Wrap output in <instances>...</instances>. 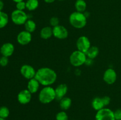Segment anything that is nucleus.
I'll return each instance as SVG.
<instances>
[{
  "label": "nucleus",
  "instance_id": "obj_33",
  "mask_svg": "<svg viewBox=\"0 0 121 120\" xmlns=\"http://www.w3.org/2000/svg\"><path fill=\"white\" fill-rule=\"evenodd\" d=\"M44 1L47 4H52L56 0H44Z\"/></svg>",
  "mask_w": 121,
  "mask_h": 120
},
{
  "label": "nucleus",
  "instance_id": "obj_34",
  "mask_svg": "<svg viewBox=\"0 0 121 120\" xmlns=\"http://www.w3.org/2000/svg\"><path fill=\"white\" fill-rule=\"evenodd\" d=\"M12 1H14V2H15V3H17V2H20V1H24V0H12Z\"/></svg>",
  "mask_w": 121,
  "mask_h": 120
},
{
  "label": "nucleus",
  "instance_id": "obj_5",
  "mask_svg": "<svg viewBox=\"0 0 121 120\" xmlns=\"http://www.w3.org/2000/svg\"><path fill=\"white\" fill-rule=\"evenodd\" d=\"M11 18L13 23L17 25H24L28 20V16L24 11L15 9L11 14Z\"/></svg>",
  "mask_w": 121,
  "mask_h": 120
},
{
  "label": "nucleus",
  "instance_id": "obj_32",
  "mask_svg": "<svg viewBox=\"0 0 121 120\" xmlns=\"http://www.w3.org/2000/svg\"><path fill=\"white\" fill-rule=\"evenodd\" d=\"M4 7V3L3 1L0 0V11H2Z\"/></svg>",
  "mask_w": 121,
  "mask_h": 120
},
{
  "label": "nucleus",
  "instance_id": "obj_8",
  "mask_svg": "<svg viewBox=\"0 0 121 120\" xmlns=\"http://www.w3.org/2000/svg\"><path fill=\"white\" fill-rule=\"evenodd\" d=\"M36 71L34 67L28 64L23 65L20 68V73L21 75L28 80L35 78Z\"/></svg>",
  "mask_w": 121,
  "mask_h": 120
},
{
  "label": "nucleus",
  "instance_id": "obj_4",
  "mask_svg": "<svg viewBox=\"0 0 121 120\" xmlns=\"http://www.w3.org/2000/svg\"><path fill=\"white\" fill-rule=\"evenodd\" d=\"M87 59L86 54L79 50L73 51L70 56L69 60L71 64L75 67H79L85 64Z\"/></svg>",
  "mask_w": 121,
  "mask_h": 120
},
{
  "label": "nucleus",
  "instance_id": "obj_7",
  "mask_svg": "<svg viewBox=\"0 0 121 120\" xmlns=\"http://www.w3.org/2000/svg\"><path fill=\"white\" fill-rule=\"evenodd\" d=\"M76 47L78 50L86 54L87 50L91 47V41L87 36H81L77 40Z\"/></svg>",
  "mask_w": 121,
  "mask_h": 120
},
{
  "label": "nucleus",
  "instance_id": "obj_35",
  "mask_svg": "<svg viewBox=\"0 0 121 120\" xmlns=\"http://www.w3.org/2000/svg\"><path fill=\"white\" fill-rule=\"evenodd\" d=\"M0 120H5V119L2 118H1V117H0Z\"/></svg>",
  "mask_w": 121,
  "mask_h": 120
},
{
  "label": "nucleus",
  "instance_id": "obj_11",
  "mask_svg": "<svg viewBox=\"0 0 121 120\" xmlns=\"http://www.w3.org/2000/svg\"><path fill=\"white\" fill-rule=\"evenodd\" d=\"M117 74L113 68H108L105 71L103 76V80L109 85H112L116 82Z\"/></svg>",
  "mask_w": 121,
  "mask_h": 120
},
{
  "label": "nucleus",
  "instance_id": "obj_2",
  "mask_svg": "<svg viewBox=\"0 0 121 120\" xmlns=\"http://www.w3.org/2000/svg\"><path fill=\"white\" fill-rule=\"evenodd\" d=\"M69 22L71 25L77 29L83 28L87 24V17L84 13L74 11L69 16Z\"/></svg>",
  "mask_w": 121,
  "mask_h": 120
},
{
  "label": "nucleus",
  "instance_id": "obj_24",
  "mask_svg": "<svg viewBox=\"0 0 121 120\" xmlns=\"http://www.w3.org/2000/svg\"><path fill=\"white\" fill-rule=\"evenodd\" d=\"M9 115V109L6 106L0 107V117L2 118H7Z\"/></svg>",
  "mask_w": 121,
  "mask_h": 120
},
{
  "label": "nucleus",
  "instance_id": "obj_9",
  "mask_svg": "<svg viewBox=\"0 0 121 120\" xmlns=\"http://www.w3.org/2000/svg\"><path fill=\"white\" fill-rule=\"evenodd\" d=\"M53 35L59 40H65L68 36L69 32L66 27L59 25L53 28Z\"/></svg>",
  "mask_w": 121,
  "mask_h": 120
},
{
  "label": "nucleus",
  "instance_id": "obj_36",
  "mask_svg": "<svg viewBox=\"0 0 121 120\" xmlns=\"http://www.w3.org/2000/svg\"><path fill=\"white\" fill-rule=\"evenodd\" d=\"M59 1H64V0H59Z\"/></svg>",
  "mask_w": 121,
  "mask_h": 120
},
{
  "label": "nucleus",
  "instance_id": "obj_27",
  "mask_svg": "<svg viewBox=\"0 0 121 120\" xmlns=\"http://www.w3.org/2000/svg\"><path fill=\"white\" fill-rule=\"evenodd\" d=\"M16 9L20 11H24L26 9V2L24 1H20V2L16 3Z\"/></svg>",
  "mask_w": 121,
  "mask_h": 120
},
{
  "label": "nucleus",
  "instance_id": "obj_19",
  "mask_svg": "<svg viewBox=\"0 0 121 120\" xmlns=\"http://www.w3.org/2000/svg\"><path fill=\"white\" fill-rule=\"evenodd\" d=\"M99 53V49L96 46H91L86 52L87 58L93 60L98 56Z\"/></svg>",
  "mask_w": 121,
  "mask_h": 120
},
{
  "label": "nucleus",
  "instance_id": "obj_14",
  "mask_svg": "<svg viewBox=\"0 0 121 120\" xmlns=\"http://www.w3.org/2000/svg\"><path fill=\"white\" fill-rule=\"evenodd\" d=\"M68 91V87L65 84H61L55 88L56 99L59 101L66 96Z\"/></svg>",
  "mask_w": 121,
  "mask_h": 120
},
{
  "label": "nucleus",
  "instance_id": "obj_21",
  "mask_svg": "<svg viewBox=\"0 0 121 120\" xmlns=\"http://www.w3.org/2000/svg\"><path fill=\"white\" fill-rule=\"evenodd\" d=\"M36 27L37 25L35 22L30 19H28L24 24L25 30L30 33H33L35 31L36 29Z\"/></svg>",
  "mask_w": 121,
  "mask_h": 120
},
{
  "label": "nucleus",
  "instance_id": "obj_22",
  "mask_svg": "<svg viewBox=\"0 0 121 120\" xmlns=\"http://www.w3.org/2000/svg\"><path fill=\"white\" fill-rule=\"evenodd\" d=\"M9 22V17L7 13L0 11V29L4 28L7 25Z\"/></svg>",
  "mask_w": 121,
  "mask_h": 120
},
{
  "label": "nucleus",
  "instance_id": "obj_26",
  "mask_svg": "<svg viewBox=\"0 0 121 120\" xmlns=\"http://www.w3.org/2000/svg\"><path fill=\"white\" fill-rule=\"evenodd\" d=\"M59 22H60V20L56 16H53L50 20V24L52 27H53V28L59 25Z\"/></svg>",
  "mask_w": 121,
  "mask_h": 120
},
{
  "label": "nucleus",
  "instance_id": "obj_30",
  "mask_svg": "<svg viewBox=\"0 0 121 120\" xmlns=\"http://www.w3.org/2000/svg\"><path fill=\"white\" fill-rule=\"evenodd\" d=\"M115 120H121V109H118L114 111Z\"/></svg>",
  "mask_w": 121,
  "mask_h": 120
},
{
  "label": "nucleus",
  "instance_id": "obj_20",
  "mask_svg": "<svg viewBox=\"0 0 121 120\" xmlns=\"http://www.w3.org/2000/svg\"><path fill=\"white\" fill-rule=\"evenodd\" d=\"M74 7L76 11L83 13L86 11L87 4L85 0H76L74 4Z\"/></svg>",
  "mask_w": 121,
  "mask_h": 120
},
{
  "label": "nucleus",
  "instance_id": "obj_15",
  "mask_svg": "<svg viewBox=\"0 0 121 120\" xmlns=\"http://www.w3.org/2000/svg\"><path fill=\"white\" fill-rule=\"evenodd\" d=\"M40 84L39 81L34 78L31 80H28V84H27V89L33 94H35L39 90V88L40 87Z\"/></svg>",
  "mask_w": 121,
  "mask_h": 120
},
{
  "label": "nucleus",
  "instance_id": "obj_17",
  "mask_svg": "<svg viewBox=\"0 0 121 120\" xmlns=\"http://www.w3.org/2000/svg\"><path fill=\"white\" fill-rule=\"evenodd\" d=\"M92 107L96 111L105 108L102 98L101 97H95L92 101Z\"/></svg>",
  "mask_w": 121,
  "mask_h": 120
},
{
  "label": "nucleus",
  "instance_id": "obj_37",
  "mask_svg": "<svg viewBox=\"0 0 121 120\" xmlns=\"http://www.w3.org/2000/svg\"></svg>",
  "mask_w": 121,
  "mask_h": 120
},
{
  "label": "nucleus",
  "instance_id": "obj_3",
  "mask_svg": "<svg viewBox=\"0 0 121 120\" xmlns=\"http://www.w3.org/2000/svg\"><path fill=\"white\" fill-rule=\"evenodd\" d=\"M56 100L55 89L51 86H47L42 88L39 94V100L41 103L47 104Z\"/></svg>",
  "mask_w": 121,
  "mask_h": 120
},
{
  "label": "nucleus",
  "instance_id": "obj_12",
  "mask_svg": "<svg viewBox=\"0 0 121 120\" xmlns=\"http://www.w3.org/2000/svg\"><path fill=\"white\" fill-rule=\"evenodd\" d=\"M31 98L32 94L27 89L21 91L17 95L18 101L22 105L29 103L31 100Z\"/></svg>",
  "mask_w": 121,
  "mask_h": 120
},
{
  "label": "nucleus",
  "instance_id": "obj_16",
  "mask_svg": "<svg viewBox=\"0 0 121 120\" xmlns=\"http://www.w3.org/2000/svg\"><path fill=\"white\" fill-rule=\"evenodd\" d=\"M40 37L44 40H48L53 36V28L51 27H44L41 29Z\"/></svg>",
  "mask_w": 121,
  "mask_h": 120
},
{
  "label": "nucleus",
  "instance_id": "obj_23",
  "mask_svg": "<svg viewBox=\"0 0 121 120\" xmlns=\"http://www.w3.org/2000/svg\"><path fill=\"white\" fill-rule=\"evenodd\" d=\"M26 2V9L30 11L35 10L39 6V0H27Z\"/></svg>",
  "mask_w": 121,
  "mask_h": 120
},
{
  "label": "nucleus",
  "instance_id": "obj_6",
  "mask_svg": "<svg viewBox=\"0 0 121 120\" xmlns=\"http://www.w3.org/2000/svg\"><path fill=\"white\" fill-rule=\"evenodd\" d=\"M95 120H115L114 111L108 108H104L97 111Z\"/></svg>",
  "mask_w": 121,
  "mask_h": 120
},
{
  "label": "nucleus",
  "instance_id": "obj_28",
  "mask_svg": "<svg viewBox=\"0 0 121 120\" xmlns=\"http://www.w3.org/2000/svg\"><path fill=\"white\" fill-rule=\"evenodd\" d=\"M8 62H9L8 57L2 56L0 58V65L1 67H6L8 64Z\"/></svg>",
  "mask_w": 121,
  "mask_h": 120
},
{
  "label": "nucleus",
  "instance_id": "obj_10",
  "mask_svg": "<svg viewBox=\"0 0 121 120\" xmlns=\"http://www.w3.org/2000/svg\"><path fill=\"white\" fill-rule=\"evenodd\" d=\"M32 40L31 33L27 31H22L18 34L17 41L19 44L21 45H26L31 42Z\"/></svg>",
  "mask_w": 121,
  "mask_h": 120
},
{
  "label": "nucleus",
  "instance_id": "obj_1",
  "mask_svg": "<svg viewBox=\"0 0 121 120\" xmlns=\"http://www.w3.org/2000/svg\"><path fill=\"white\" fill-rule=\"evenodd\" d=\"M56 72L53 69L48 67H42L36 71L35 78L39 83L44 87L50 86L56 81Z\"/></svg>",
  "mask_w": 121,
  "mask_h": 120
},
{
  "label": "nucleus",
  "instance_id": "obj_25",
  "mask_svg": "<svg viewBox=\"0 0 121 120\" xmlns=\"http://www.w3.org/2000/svg\"><path fill=\"white\" fill-rule=\"evenodd\" d=\"M56 120H69V116L65 111L59 112L56 115Z\"/></svg>",
  "mask_w": 121,
  "mask_h": 120
},
{
  "label": "nucleus",
  "instance_id": "obj_31",
  "mask_svg": "<svg viewBox=\"0 0 121 120\" xmlns=\"http://www.w3.org/2000/svg\"><path fill=\"white\" fill-rule=\"evenodd\" d=\"M93 62V60H92V59L87 58L85 64H86L87 65H92Z\"/></svg>",
  "mask_w": 121,
  "mask_h": 120
},
{
  "label": "nucleus",
  "instance_id": "obj_18",
  "mask_svg": "<svg viewBox=\"0 0 121 120\" xmlns=\"http://www.w3.org/2000/svg\"><path fill=\"white\" fill-rule=\"evenodd\" d=\"M60 107L63 111H66L69 109L72 105V100L70 98L65 96L60 100Z\"/></svg>",
  "mask_w": 121,
  "mask_h": 120
},
{
  "label": "nucleus",
  "instance_id": "obj_13",
  "mask_svg": "<svg viewBox=\"0 0 121 120\" xmlns=\"http://www.w3.org/2000/svg\"><path fill=\"white\" fill-rule=\"evenodd\" d=\"M15 47L14 45L11 42H6L0 48V52L2 56L9 57L14 54Z\"/></svg>",
  "mask_w": 121,
  "mask_h": 120
},
{
  "label": "nucleus",
  "instance_id": "obj_29",
  "mask_svg": "<svg viewBox=\"0 0 121 120\" xmlns=\"http://www.w3.org/2000/svg\"><path fill=\"white\" fill-rule=\"evenodd\" d=\"M102 101L104 102L105 107L108 105L110 104V102H111V98L109 96H104L102 97Z\"/></svg>",
  "mask_w": 121,
  "mask_h": 120
}]
</instances>
